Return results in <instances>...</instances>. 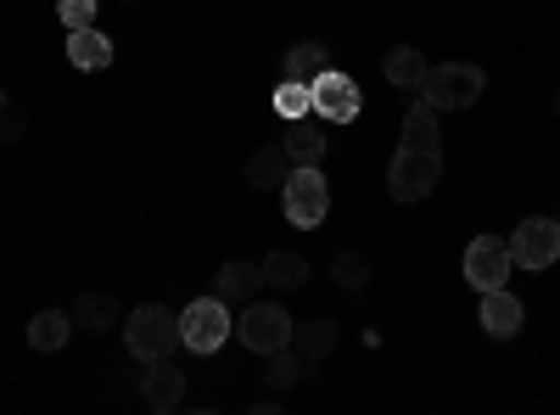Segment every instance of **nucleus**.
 Returning a JSON list of instances; mask_svg holds the SVG:
<instances>
[{"mask_svg":"<svg viewBox=\"0 0 560 415\" xmlns=\"http://www.w3.org/2000/svg\"><path fill=\"white\" fill-rule=\"evenodd\" d=\"M443 180V135H438V113L420 102L404 113V135H398V152L387 163V197L393 203H420L432 197Z\"/></svg>","mask_w":560,"mask_h":415,"instance_id":"1","label":"nucleus"},{"mask_svg":"<svg viewBox=\"0 0 560 415\" xmlns=\"http://www.w3.org/2000/svg\"><path fill=\"white\" fill-rule=\"evenodd\" d=\"M482 84H488V73L477 62H438L420 79V102L432 113H465V107H477Z\"/></svg>","mask_w":560,"mask_h":415,"instance_id":"2","label":"nucleus"},{"mask_svg":"<svg viewBox=\"0 0 560 415\" xmlns=\"http://www.w3.org/2000/svg\"><path fill=\"white\" fill-rule=\"evenodd\" d=\"M124 343H129V354L135 359H168L174 348H179V314H168L163 303H140V309H129V320H124Z\"/></svg>","mask_w":560,"mask_h":415,"instance_id":"3","label":"nucleus"},{"mask_svg":"<svg viewBox=\"0 0 560 415\" xmlns=\"http://www.w3.org/2000/svg\"><path fill=\"white\" fill-rule=\"evenodd\" d=\"M230 337V303L213 292V298H197V303H185L179 314V348H191V354H219Z\"/></svg>","mask_w":560,"mask_h":415,"instance_id":"4","label":"nucleus"},{"mask_svg":"<svg viewBox=\"0 0 560 415\" xmlns=\"http://www.w3.org/2000/svg\"><path fill=\"white\" fill-rule=\"evenodd\" d=\"M280 203H287V219L298 230H314L325 214H331V186H325V169H292L287 186H280Z\"/></svg>","mask_w":560,"mask_h":415,"instance_id":"5","label":"nucleus"},{"mask_svg":"<svg viewBox=\"0 0 560 415\" xmlns=\"http://www.w3.org/2000/svg\"><path fill=\"white\" fill-rule=\"evenodd\" d=\"M292 326H298V320H292L287 309H280V303L253 298V303H242L236 337H242L253 354H275V348H287V343H292Z\"/></svg>","mask_w":560,"mask_h":415,"instance_id":"6","label":"nucleus"},{"mask_svg":"<svg viewBox=\"0 0 560 415\" xmlns=\"http://www.w3.org/2000/svg\"><path fill=\"white\" fill-rule=\"evenodd\" d=\"M510 258H516V269H549L560 258V219L549 214L522 219L516 237H510Z\"/></svg>","mask_w":560,"mask_h":415,"instance_id":"7","label":"nucleus"},{"mask_svg":"<svg viewBox=\"0 0 560 415\" xmlns=\"http://www.w3.org/2000/svg\"><path fill=\"white\" fill-rule=\"evenodd\" d=\"M510 269H516V258H510L504 237H477L471 247H465V281H471L477 292L510 287Z\"/></svg>","mask_w":560,"mask_h":415,"instance_id":"8","label":"nucleus"},{"mask_svg":"<svg viewBox=\"0 0 560 415\" xmlns=\"http://www.w3.org/2000/svg\"><path fill=\"white\" fill-rule=\"evenodd\" d=\"M359 107H364V96H359V84H353L348 73L325 68V73L314 79V113H319L325 124H353Z\"/></svg>","mask_w":560,"mask_h":415,"instance_id":"9","label":"nucleus"},{"mask_svg":"<svg viewBox=\"0 0 560 415\" xmlns=\"http://www.w3.org/2000/svg\"><path fill=\"white\" fill-rule=\"evenodd\" d=\"M140 399H147V410H158V415L179 410L185 404V371L174 359H152L147 377H140Z\"/></svg>","mask_w":560,"mask_h":415,"instance_id":"10","label":"nucleus"},{"mask_svg":"<svg viewBox=\"0 0 560 415\" xmlns=\"http://www.w3.org/2000/svg\"><path fill=\"white\" fill-rule=\"evenodd\" d=\"M213 292H219L224 303H253V298L264 292V264H253V258H230V264H219Z\"/></svg>","mask_w":560,"mask_h":415,"instance_id":"11","label":"nucleus"},{"mask_svg":"<svg viewBox=\"0 0 560 415\" xmlns=\"http://www.w3.org/2000/svg\"><path fill=\"white\" fill-rule=\"evenodd\" d=\"M68 62L79 68V73H102L107 62H113V39L90 23V28H68Z\"/></svg>","mask_w":560,"mask_h":415,"instance_id":"12","label":"nucleus"},{"mask_svg":"<svg viewBox=\"0 0 560 415\" xmlns=\"http://www.w3.org/2000/svg\"><path fill=\"white\" fill-rule=\"evenodd\" d=\"M287 158H292V169H319L325 163V152H331V141H325V129L314 124V118H298L292 129H287Z\"/></svg>","mask_w":560,"mask_h":415,"instance_id":"13","label":"nucleus"},{"mask_svg":"<svg viewBox=\"0 0 560 415\" xmlns=\"http://www.w3.org/2000/svg\"><path fill=\"white\" fill-rule=\"evenodd\" d=\"M287 174H292L287 147H258V152L247 158V169H242V180H247L253 192H280V186H287Z\"/></svg>","mask_w":560,"mask_h":415,"instance_id":"14","label":"nucleus"},{"mask_svg":"<svg viewBox=\"0 0 560 415\" xmlns=\"http://www.w3.org/2000/svg\"><path fill=\"white\" fill-rule=\"evenodd\" d=\"M522 303L516 298H510L504 287H493V292H482V332L488 337H499V343H510V337H516L522 332Z\"/></svg>","mask_w":560,"mask_h":415,"instance_id":"15","label":"nucleus"},{"mask_svg":"<svg viewBox=\"0 0 560 415\" xmlns=\"http://www.w3.org/2000/svg\"><path fill=\"white\" fill-rule=\"evenodd\" d=\"M68 314H73V332H90V337L118 332V303H113L107 292H79Z\"/></svg>","mask_w":560,"mask_h":415,"instance_id":"16","label":"nucleus"},{"mask_svg":"<svg viewBox=\"0 0 560 415\" xmlns=\"http://www.w3.org/2000/svg\"><path fill=\"white\" fill-rule=\"evenodd\" d=\"M68 337H73V314H68V309H39V314L28 320V348H34V354H57Z\"/></svg>","mask_w":560,"mask_h":415,"instance_id":"17","label":"nucleus"},{"mask_svg":"<svg viewBox=\"0 0 560 415\" xmlns=\"http://www.w3.org/2000/svg\"><path fill=\"white\" fill-rule=\"evenodd\" d=\"M292 348H298V359L303 365H319L325 354H331L337 348V326H331V320H303V326H292Z\"/></svg>","mask_w":560,"mask_h":415,"instance_id":"18","label":"nucleus"},{"mask_svg":"<svg viewBox=\"0 0 560 415\" xmlns=\"http://www.w3.org/2000/svg\"><path fill=\"white\" fill-rule=\"evenodd\" d=\"M264 264V287H280V292H303L308 287V258H298V253H269V258H258Z\"/></svg>","mask_w":560,"mask_h":415,"instance_id":"19","label":"nucleus"},{"mask_svg":"<svg viewBox=\"0 0 560 415\" xmlns=\"http://www.w3.org/2000/svg\"><path fill=\"white\" fill-rule=\"evenodd\" d=\"M382 73L398 90H420V79H427V57H420L415 45H393V51L382 57Z\"/></svg>","mask_w":560,"mask_h":415,"instance_id":"20","label":"nucleus"},{"mask_svg":"<svg viewBox=\"0 0 560 415\" xmlns=\"http://www.w3.org/2000/svg\"><path fill=\"white\" fill-rule=\"evenodd\" d=\"M275 113L287 118V124L308 118V113H314V84H308V79H280V84H275Z\"/></svg>","mask_w":560,"mask_h":415,"instance_id":"21","label":"nucleus"},{"mask_svg":"<svg viewBox=\"0 0 560 415\" xmlns=\"http://www.w3.org/2000/svg\"><path fill=\"white\" fill-rule=\"evenodd\" d=\"M264 382H269L275 393H287V388L303 382V359H298L292 343H287V348H275V354H264Z\"/></svg>","mask_w":560,"mask_h":415,"instance_id":"22","label":"nucleus"},{"mask_svg":"<svg viewBox=\"0 0 560 415\" xmlns=\"http://www.w3.org/2000/svg\"><path fill=\"white\" fill-rule=\"evenodd\" d=\"M331 281H337L342 292H364V287H370V258H364L359 247H342V253L331 258Z\"/></svg>","mask_w":560,"mask_h":415,"instance_id":"23","label":"nucleus"},{"mask_svg":"<svg viewBox=\"0 0 560 415\" xmlns=\"http://www.w3.org/2000/svg\"><path fill=\"white\" fill-rule=\"evenodd\" d=\"M325 73V45L319 39H298L292 51H287V79H319Z\"/></svg>","mask_w":560,"mask_h":415,"instance_id":"24","label":"nucleus"},{"mask_svg":"<svg viewBox=\"0 0 560 415\" xmlns=\"http://www.w3.org/2000/svg\"><path fill=\"white\" fill-rule=\"evenodd\" d=\"M23 135H28V107L0 96V141H23Z\"/></svg>","mask_w":560,"mask_h":415,"instance_id":"25","label":"nucleus"},{"mask_svg":"<svg viewBox=\"0 0 560 415\" xmlns=\"http://www.w3.org/2000/svg\"><path fill=\"white\" fill-rule=\"evenodd\" d=\"M57 18L68 28H90V23H96V0H57Z\"/></svg>","mask_w":560,"mask_h":415,"instance_id":"26","label":"nucleus"},{"mask_svg":"<svg viewBox=\"0 0 560 415\" xmlns=\"http://www.w3.org/2000/svg\"><path fill=\"white\" fill-rule=\"evenodd\" d=\"M555 113H560V90H555Z\"/></svg>","mask_w":560,"mask_h":415,"instance_id":"27","label":"nucleus"},{"mask_svg":"<svg viewBox=\"0 0 560 415\" xmlns=\"http://www.w3.org/2000/svg\"><path fill=\"white\" fill-rule=\"evenodd\" d=\"M555 219H560V214H555Z\"/></svg>","mask_w":560,"mask_h":415,"instance_id":"28","label":"nucleus"}]
</instances>
